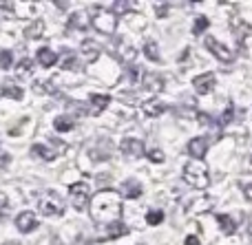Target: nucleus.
<instances>
[{
    "label": "nucleus",
    "mask_w": 252,
    "mask_h": 245,
    "mask_svg": "<svg viewBox=\"0 0 252 245\" xmlns=\"http://www.w3.org/2000/svg\"><path fill=\"white\" fill-rule=\"evenodd\" d=\"M0 9H9V11H11V9H16V4H13V2H4V0H0Z\"/></svg>",
    "instance_id": "nucleus-42"
},
{
    "label": "nucleus",
    "mask_w": 252,
    "mask_h": 245,
    "mask_svg": "<svg viewBox=\"0 0 252 245\" xmlns=\"http://www.w3.org/2000/svg\"><path fill=\"white\" fill-rule=\"evenodd\" d=\"M201 241L195 237V234H190V237H186V241H184V245H199Z\"/></svg>",
    "instance_id": "nucleus-41"
},
{
    "label": "nucleus",
    "mask_w": 252,
    "mask_h": 245,
    "mask_svg": "<svg viewBox=\"0 0 252 245\" xmlns=\"http://www.w3.org/2000/svg\"><path fill=\"white\" fill-rule=\"evenodd\" d=\"M120 100L128 102V104H135V102H137V100H135V95H133V93H120Z\"/></svg>",
    "instance_id": "nucleus-39"
},
{
    "label": "nucleus",
    "mask_w": 252,
    "mask_h": 245,
    "mask_svg": "<svg viewBox=\"0 0 252 245\" xmlns=\"http://www.w3.org/2000/svg\"><path fill=\"white\" fill-rule=\"evenodd\" d=\"M248 232H250V237H252V219H250V225H248Z\"/></svg>",
    "instance_id": "nucleus-43"
},
{
    "label": "nucleus",
    "mask_w": 252,
    "mask_h": 245,
    "mask_svg": "<svg viewBox=\"0 0 252 245\" xmlns=\"http://www.w3.org/2000/svg\"><path fill=\"white\" fill-rule=\"evenodd\" d=\"M208 25H210L208 18H206V16H199V18L195 20V25H192V33H195V35H201L206 29H208Z\"/></svg>",
    "instance_id": "nucleus-29"
},
{
    "label": "nucleus",
    "mask_w": 252,
    "mask_h": 245,
    "mask_svg": "<svg viewBox=\"0 0 252 245\" xmlns=\"http://www.w3.org/2000/svg\"><path fill=\"white\" fill-rule=\"evenodd\" d=\"M102 234H104V239H118V237H124L126 232H128V228L122 223V221H118V223H111V225H100Z\"/></svg>",
    "instance_id": "nucleus-19"
},
{
    "label": "nucleus",
    "mask_w": 252,
    "mask_h": 245,
    "mask_svg": "<svg viewBox=\"0 0 252 245\" xmlns=\"http://www.w3.org/2000/svg\"><path fill=\"white\" fill-rule=\"evenodd\" d=\"M35 60H38L42 66H47V69H49V66H53L58 62V55H56V51L42 47V49H38V55H35Z\"/></svg>",
    "instance_id": "nucleus-23"
},
{
    "label": "nucleus",
    "mask_w": 252,
    "mask_h": 245,
    "mask_svg": "<svg viewBox=\"0 0 252 245\" xmlns=\"http://www.w3.org/2000/svg\"><path fill=\"white\" fill-rule=\"evenodd\" d=\"M244 197L252 203V184H246V186H244Z\"/></svg>",
    "instance_id": "nucleus-40"
},
{
    "label": "nucleus",
    "mask_w": 252,
    "mask_h": 245,
    "mask_svg": "<svg viewBox=\"0 0 252 245\" xmlns=\"http://www.w3.org/2000/svg\"><path fill=\"white\" fill-rule=\"evenodd\" d=\"M137 75H139V66L137 64H128V66H126V78H128L130 82H135V80H137Z\"/></svg>",
    "instance_id": "nucleus-37"
},
{
    "label": "nucleus",
    "mask_w": 252,
    "mask_h": 245,
    "mask_svg": "<svg viewBox=\"0 0 252 245\" xmlns=\"http://www.w3.org/2000/svg\"><path fill=\"white\" fill-rule=\"evenodd\" d=\"M120 150L126 155V157H133V159H139V157H146V148H144V141L137 139V137H126L120 144Z\"/></svg>",
    "instance_id": "nucleus-7"
},
{
    "label": "nucleus",
    "mask_w": 252,
    "mask_h": 245,
    "mask_svg": "<svg viewBox=\"0 0 252 245\" xmlns=\"http://www.w3.org/2000/svg\"><path fill=\"white\" fill-rule=\"evenodd\" d=\"M80 53H82V60L87 62V64H93V62L100 57L102 47L97 42H93V40H84L82 47H80Z\"/></svg>",
    "instance_id": "nucleus-14"
},
{
    "label": "nucleus",
    "mask_w": 252,
    "mask_h": 245,
    "mask_svg": "<svg viewBox=\"0 0 252 245\" xmlns=\"http://www.w3.org/2000/svg\"><path fill=\"white\" fill-rule=\"evenodd\" d=\"M13 64V53L9 49H0V69H9Z\"/></svg>",
    "instance_id": "nucleus-30"
},
{
    "label": "nucleus",
    "mask_w": 252,
    "mask_h": 245,
    "mask_svg": "<svg viewBox=\"0 0 252 245\" xmlns=\"http://www.w3.org/2000/svg\"><path fill=\"white\" fill-rule=\"evenodd\" d=\"M0 93L7 97H11V100H22V88L18 86V84H13V80H4L2 82V88H0Z\"/></svg>",
    "instance_id": "nucleus-22"
},
{
    "label": "nucleus",
    "mask_w": 252,
    "mask_h": 245,
    "mask_svg": "<svg viewBox=\"0 0 252 245\" xmlns=\"http://www.w3.org/2000/svg\"><path fill=\"white\" fill-rule=\"evenodd\" d=\"M204 44H206V49H208L210 53H213L215 57H217L219 62H223V64H230L232 60H235V53L230 51V49L226 47V44H221L217 38H213V35H208V38L204 40Z\"/></svg>",
    "instance_id": "nucleus-6"
},
{
    "label": "nucleus",
    "mask_w": 252,
    "mask_h": 245,
    "mask_svg": "<svg viewBox=\"0 0 252 245\" xmlns=\"http://www.w3.org/2000/svg\"><path fill=\"white\" fill-rule=\"evenodd\" d=\"M44 20H33L29 27L25 29V38H29V40H38V38H42L44 35Z\"/></svg>",
    "instance_id": "nucleus-24"
},
{
    "label": "nucleus",
    "mask_w": 252,
    "mask_h": 245,
    "mask_svg": "<svg viewBox=\"0 0 252 245\" xmlns=\"http://www.w3.org/2000/svg\"><path fill=\"white\" fill-rule=\"evenodd\" d=\"M31 71H33V62H31L29 57H25V60L18 64V73H20V75H29Z\"/></svg>",
    "instance_id": "nucleus-34"
},
{
    "label": "nucleus",
    "mask_w": 252,
    "mask_h": 245,
    "mask_svg": "<svg viewBox=\"0 0 252 245\" xmlns=\"http://www.w3.org/2000/svg\"><path fill=\"white\" fill-rule=\"evenodd\" d=\"M109 104H111V97L109 95H104V93H93V95L89 97V115L97 117L102 110H106V106H109Z\"/></svg>",
    "instance_id": "nucleus-12"
},
{
    "label": "nucleus",
    "mask_w": 252,
    "mask_h": 245,
    "mask_svg": "<svg viewBox=\"0 0 252 245\" xmlns=\"http://www.w3.org/2000/svg\"><path fill=\"white\" fill-rule=\"evenodd\" d=\"M146 157H148V162H153V163H164V153H161L159 148H151V150H146Z\"/></svg>",
    "instance_id": "nucleus-32"
},
{
    "label": "nucleus",
    "mask_w": 252,
    "mask_h": 245,
    "mask_svg": "<svg viewBox=\"0 0 252 245\" xmlns=\"http://www.w3.org/2000/svg\"><path fill=\"white\" fill-rule=\"evenodd\" d=\"M217 223H219V230H221L223 234H228V237L237 232V223H235V219H232L230 215H219Z\"/></svg>",
    "instance_id": "nucleus-25"
},
{
    "label": "nucleus",
    "mask_w": 252,
    "mask_h": 245,
    "mask_svg": "<svg viewBox=\"0 0 252 245\" xmlns=\"http://www.w3.org/2000/svg\"><path fill=\"white\" fill-rule=\"evenodd\" d=\"M62 69L64 71H75V73H80V71L84 69L82 66V60H80L75 53H64V57H62Z\"/></svg>",
    "instance_id": "nucleus-20"
},
{
    "label": "nucleus",
    "mask_w": 252,
    "mask_h": 245,
    "mask_svg": "<svg viewBox=\"0 0 252 245\" xmlns=\"http://www.w3.org/2000/svg\"><path fill=\"white\" fill-rule=\"evenodd\" d=\"M144 55H146L151 62H159V60H161V55H159V49H157V42L148 40V42L144 44Z\"/></svg>",
    "instance_id": "nucleus-27"
},
{
    "label": "nucleus",
    "mask_w": 252,
    "mask_h": 245,
    "mask_svg": "<svg viewBox=\"0 0 252 245\" xmlns=\"http://www.w3.org/2000/svg\"><path fill=\"white\" fill-rule=\"evenodd\" d=\"M115 57H120V62H124V66H128V64H135V57H137V51H135L133 47H128V44L124 42V40H118L115 42Z\"/></svg>",
    "instance_id": "nucleus-13"
},
{
    "label": "nucleus",
    "mask_w": 252,
    "mask_h": 245,
    "mask_svg": "<svg viewBox=\"0 0 252 245\" xmlns=\"http://www.w3.org/2000/svg\"><path fill=\"white\" fill-rule=\"evenodd\" d=\"M73 126H75L73 115H60V117L53 119V128L58 133H69V131H73Z\"/></svg>",
    "instance_id": "nucleus-21"
},
{
    "label": "nucleus",
    "mask_w": 252,
    "mask_h": 245,
    "mask_svg": "<svg viewBox=\"0 0 252 245\" xmlns=\"http://www.w3.org/2000/svg\"><path fill=\"white\" fill-rule=\"evenodd\" d=\"M69 199H71V206L78 212L87 210V208L91 206V188H89V184H84V181L73 184L69 188Z\"/></svg>",
    "instance_id": "nucleus-5"
},
{
    "label": "nucleus",
    "mask_w": 252,
    "mask_h": 245,
    "mask_svg": "<svg viewBox=\"0 0 252 245\" xmlns=\"http://www.w3.org/2000/svg\"><path fill=\"white\" fill-rule=\"evenodd\" d=\"M91 219L100 225H111L122 221V194L115 190H100L91 199Z\"/></svg>",
    "instance_id": "nucleus-1"
},
{
    "label": "nucleus",
    "mask_w": 252,
    "mask_h": 245,
    "mask_svg": "<svg viewBox=\"0 0 252 245\" xmlns=\"http://www.w3.org/2000/svg\"><path fill=\"white\" fill-rule=\"evenodd\" d=\"M215 84H217V75L215 73H201L192 80V88H195L199 95H208L215 88Z\"/></svg>",
    "instance_id": "nucleus-9"
},
{
    "label": "nucleus",
    "mask_w": 252,
    "mask_h": 245,
    "mask_svg": "<svg viewBox=\"0 0 252 245\" xmlns=\"http://www.w3.org/2000/svg\"><path fill=\"white\" fill-rule=\"evenodd\" d=\"M38 210L40 215L44 217H60L62 212H64V203H62V199L58 197L56 192H42L38 199Z\"/></svg>",
    "instance_id": "nucleus-4"
},
{
    "label": "nucleus",
    "mask_w": 252,
    "mask_h": 245,
    "mask_svg": "<svg viewBox=\"0 0 252 245\" xmlns=\"http://www.w3.org/2000/svg\"><path fill=\"white\" fill-rule=\"evenodd\" d=\"M168 11H170V4L168 2H157L155 4V16L157 18H166V16H168Z\"/></svg>",
    "instance_id": "nucleus-36"
},
{
    "label": "nucleus",
    "mask_w": 252,
    "mask_h": 245,
    "mask_svg": "<svg viewBox=\"0 0 252 245\" xmlns=\"http://www.w3.org/2000/svg\"><path fill=\"white\" fill-rule=\"evenodd\" d=\"M33 91H38V93H56V84H53L51 80H35Z\"/></svg>",
    "instance_id": "nucleus-28"
},
{
    "label": "nucleus",
    "mask_w": 252,
    "mask_h": 245,
    "mask_svg": "<svg viewBox=\"0 0 252 245\" xmlns=\"http://www.w3.org/2000/svg\"><path fill=\"white\" fill-rule=\"evenodd\" d=\"M111 150H113V146H111L109 139H95V144L89 148V157L93 159V162H106V159H111Z\"/></svg>",
    "instance_id": "nucleus-8"
},
{
    "label": "nucleus",
    "mask_w": 252,
    "mask_h": 245,
    "mask_svg": "<svg viewBox=\"0 0 252 245\" xmlns=\"http://www.w3.org/2000/svg\"><path fill=\"white\" fill-rule=\"evenodd\" d=\"M164 110H166V104L161 100H148L142 104V113L146 117H159V115H164Z\"/></svg>",
    "instance_id": "nucleus-18"
},
{
    "label": "nucleus",
    "mask_w": 252,
    "mask_h": 245,
    "mask_svg": "<svg viewBox=\"0 0 252 245\" xmlns=\"http://www.w3.org/2000/svg\"><path fill=\"white\" fill-rule=\"evenodd\" d=\"M91 25L95 31L104 35H113V31L118 29V13L115 11H106V9H100V11H93L91 16Z\"/></svg>",
    "instance_id": "nucleus-3"
},
{
    "label": "nucleus",
    "mask_w": 252,
    "mask_h": 245,
    "mask_svg": "<svg viewBox=\"0 0 252 245\" xmlns=\"http://www.w3.org/2000/svg\"><path fill=\"white\" fill-rule=\"evenodd\" d=\"M232 119H235V106L228 104V109L223 110V115H221V119H219V124H221V126H226V124H230Z\"/></svg>",
    "instance_id": "nucleus-33"
},
{
    "label": "nucleus",
    "mask_w": 252,
    "mask_h": 245,
    "mask_svg": "<svg viewBox=\"0 0 252 245\" xmlns=\"http://www.w3.org/2000/svg\"><path fill=\"white\" fill-rule=\"evenodd\" d=\"M120 194L124 199H137L142 197V184L137 179H126L120 184Z\"/></svg>",
    "instance_id": "nucleus-15"
},
{
    "label": "nucleus",
    "mask_w": 252,
    "mask_h": 245,
    "mask_svg": "<svg viewBox=\"0 0 252 245\" xmlns=\"http://www.w3.org/2000/svg\"><path fill=\"white\" fill-rule=\"evenodd\" d=\"M4 245H13V243H4Z\"/></svg>",
    "instance_id": "nucleus-44"
},
{
    "label": "nucleus",
    "mask_w": 252,
    "mask_h": 245,
    "mask_svg": "<svg viewBox=\"0 0 252 245\" xmlns=\"http://www.w3.org/2000/svg\"><path fill=\"white\" fill-rule=\"evenodd\" d=\"M142 82H144V88L151 93H159L164 91V78H161L159 73H153V71H148V73L142 75Z\"/></svg>",
    "instance_id": "nucleus-16"
},
{
    "label": "nucleus",
    "mask_w": 252,
    "mask_h": 245,
    "mask_svg": "<svg viewBox=\"0 0 252 245\" xmlns=\"http://www.w3.org/2000/svg\"><path fill=\"white\" fill-rule=\"evenodd\" d=\"M7 208H9V199H7V194L0 190V219L4 217V212H7Z\"/></svg>",
    "instance_id": "nucleus-38"
},
{
    "label": "nucleus",
    "mask_w": 252,
    "mask_h": 245,
    "mask_svg": "<svg viewBox=\"0 0 252 245\" xmlns=\"http://www.w3.org/2000/svg\"><path fill=\"white\" fill-rule=\"evenodd\" d=\"M184 181H186L190 188H197V190L208 188L210 175H208V168L204 166V162L186 163V166H184Z\"/></svg>",
    "instance_id": "nucleus-2"
},
{
    "label": "nucleus",
    "mask_w": 252,
    "mask_h": 245,
    "mask_svg": "<svg viewBox=\"0 0 252 245\" xmlns=\"http://www.w3.org/2000/svg\"><path fill=\"white\" fill-rule=\"evenodd\" d=\"M16 228H18V232L29 234L33 230H38V219H35V215L31 210H25L16 217Z\"/></svg>",
    "instance_id": "nucleus-10"
},
{
    "label": "nucleus",
    "mask_w": 252,
    "mask_h": 245,
    "mask_svg": "<svg viewBox=\"0 0 252 245\" xmlns=\"http://www.w3.org/2000/svg\"><path fill=\"white\" fill-rule=\"evenodd\" d=\"M89 22H91V18L87 16L84 11H73L69 18V22H66V29L69 31H82L89 27Z\"/></svg>",
    "instance_id": "nucleus-17"
},
{
    "label": "nucleus",
    "mask_w": 252,
    "mask_h": 245,
    "mask_svg": "<svg viewBox=\"0 0 252 245\" xmlns=\"http://www.w3.org/2000/svg\"><path fill=\"white\" fill-rule=\"evenodd\" d=\"M208 146H210V141L206 137H195V139L188 141V155L195 162H201L206 157V153H208Z\"/></svg>",
    "instance_id": "nucleus-11"
},
{
    "label": "nucleus",
    "mask_w": 252,
    "mask_h": 245,
    "mask_svg": "<svg viewBox=\"0 0 252 245\" xmlns=\"http://www.w3.org/2000/svg\"><path fill=\"white\" fill-rule=\"evenodd\" d=\"M115 13H126L128 9H137V2H126V0H122V2H115Z\"/></svg>",
    "instance_id": "nucleus-35"
},
{
    "label": "nucleus",
    "mask_w": 252,
    "mask_h": 245,
    "mask_svg": "<svg viewBox=\"0 0 252 245\" xmlns=\"http://www.w3.org/2000/svg\"><path fill=\"white\" fill-rule=\"evenodd\" d=\"M31 153H35L40 159H44V162H53V159L58 157L56 150H51L49 146H44V144H33L31 146Z\"/></svg>",
    "instance_id": "nucleus-26"
},
{
    "label": "nucleus",
    "mask_w": 252,
    "mask_h": 245,
    "mask_svg": "<svg viewBox=\"0 0 252 245\" xmlns=\"http://www.w3.org/2000/svg\"><path fill=\"white\" fill-rule=\"evenodd\" d=\"M161 221H164V212L161 210H151L146 215V223L148 225H159Z\"/></svg>",
    "instance_id": "nucleus-31"
}]
</instances>
